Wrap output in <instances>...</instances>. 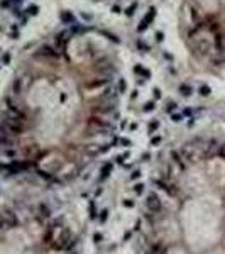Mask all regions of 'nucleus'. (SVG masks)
Returning a JSON list of instances; mask_svg holds the SVG:
<instances>
[{"instance_id": "f704fd0d", "label": "nucleus", "mask_w": 225, "mask_h": 254, "mask_svg": "<svg viewBox=\"0 0 225 254\" xmlns=\"http://www.w3.org/2000/svg\"><path fill=\"white\" fill-rule=\"evenodd\" d=\"M9 63H10V54H5L2 59V65H9Z\"/></svg>"}, {"instance_id": "2eb2a0df", "label": "nucleus", "mask_w": 225, "mask_h": 254, "mask_svg": "<svg viewBox=\"0 0 225 254\" xmlns=\"http://www.w3.org/2000/svg\"><path fill=\"white\" fill-rule=\"evenodd\" d=\"M105 83H108V78L98 80V81H95V83H88L87 87H88V88H95V87H100V85H105Z\"/></svg>"}, {"instance_id": "c85d7f7f", "label": "nucleus", "mask_w": 225, "mask_h": 254, "mask_svg": "<svg viewBox=\"0 0 225 254\" xmlns=\"http://www.w3.org/2000/svg\"><path fill=\"white\" fill-rule=\"evenodd\" d=\"M125 158H129V153H125V154H120V156H117V158H115V159H117V163H120V164H122Z\"/></svg>"}, {"instance_id": "39448f33", "label": "nucleus", "mask_w": 225, "mask_h": 254, "mask_svg": "<svg viewBox=\"0 0 225 254\" xmlns=\"http://www.w3.org/2000/svg\"><path fill=\"white\" fill-rule=\"evenodd\" d=\"M2 215H3V219H5V225H7L9 229H10V227H15L17 222H19L17 217H15V214H14L12 210H5V214H2Z\"/></svg>"}, {"instance_id": "0eeeda50", "label": "nucleus", "mask_w": 225, "mask_h": 254, "mask_svg": "<svg viewBox=\"0 0 225 254\" xmlns=\"http://www.w3.org/2000/svg\"><path fill=\"white\" fill-rule=\"evenodd\" d=\"M39 56H46V58H58L59 54L56 53V49L51 46H42L39 49Z\"/></svg>"}, {"instance_id": "c03bdc74", "label": "nucleus", "mask_w": 225, "mask_h": 254, "mask_svg": "<svg viewBox=\"0 0 225 254\" xmlns=\"http://www.w3.org/2000/svg\"><path fill=\"white\" fill-rule=\"evenodd\" d=\"M130 235H132V232H125V235H124V241H127Z\"/></svg>"}, {"instance_id": "7c9ffc66", "label": "nucleus", "mask_w": 225, "mask_h": 254, "mask_svg": "<svg viewBox=\"0 0 225 254\" xmlns=\"http://www.w3.org/2000/svg\"><path fill=\"white\" fill-rule=\"evenodd\" d=\"M3 229H7V225H5V219H3V215L0 214V230H3Z\"/></svg>"}, {"instance_id": "a18cd8bd", "label": "nucleus", "mask_w": 225, "mask_h": 254, "mask_svg": "<svg viewBox=\"0 0 225 254\" xmlns=\"http://www.w3.org/2000/svg\"><path fill=\"white\" fill-rule=\"evenodd\" d=\"M112 10H114L115 14H118V12H120V7H118V5H115V7H114V9H112Z\"/></svg>"}, {"instance_id": "ddd939ff", "label": "nucleus", "mask_w": 225, "mask_h": 254, "mask_svg": "<svg viewBox=\"0 0 225 254\" xmlns=\"http://www.w3.org/2000/svg\"><path fill=\"white\" fill-rule=\"evenodd\" d=\"M171 158H173V161H174L176 164H179L181 168H185V163L181 161V156H179V153H178V151H171Z\"/></svg>"}, {"instance_id": "a211bd4d", "label": "nucleus", "mask_w": 225, "mask_h": 254, "mask_svg": "<svg viewBox=\"0 0 225 254\" xmlns=\"http://www.w3.org/2000/svg\"><path fill=\"white\" fill-rule=\"evenodd\" d=\"M136 7H137V3H136V2H134L132 5H129V7H127V10H125V14H127L129 17H130V15H134V12H136Z\"/></svg>"}, {"instance_id": "f03ea898", "label": "nucleus", "mask_w": 225, "mask_h": 254, "mask_svg": "<svg viewBox=\"0 0 225 254\" xmlns=\"http://www.w3.org/2000/svg\"><path fill=\"white\" fill-rule=\"evenodd\" d=\"M146 208L149 212H152V214H157L161 208H163V202H161V198L157 196V193H149L146 198Z\"/></svg>"}, {"instance_id": "cd10ccee", "label": "nucleus", "mask_w": 225, "mask_h": 254, "mask_svg": "<svg viewBox=\"0 0 225 254\" xmlns=\"http://www.w3.org/2000/svg\"><path fill=\"white\" fill-rule=\"evenodd\" d=\"M173 119V122H181L183 120V114H174V115H171Z\"/></svg>"}, {"instance_id": "20e7f679", "label": "nucleus", "mask_w": 225, "mask_h": 254, "mask_svg": "<svg viewBox=\"0 0 225 254\" xmlns=\"http://www.w3.org/2000/svg\"><path fill=\"white\" fill-rule=\"evenodd\" d=\"M15 146V136L0 132V147H14Z\"/></svg>"}, {"instance_id": "ea45409f", "label": "nucleus", "mask_w": 225, "mask_h": 254, "mask_svg": "<svg viewBox=\"0 0 225 254\" xmlns=\"http://www.w3.org/2000/svg\"><path fill=\"white\" fill-rule=\"evenodd\" d=\"M149 158H151V154L149 153H144L142 154V161H149Z\"/></svg>"}, {"instance_id": "72a5a7b5", "label": "nucleus", "mask_w": 225, "mask_h": 254, "mask_svg": "<svg viewBox=\"0 0 225 254\" xmlns=\"http://www.w3.org/2000/svg\"><path fill=\"white\" fill-rule=\"evenodd\" d=\"M218 154L225 159V144H222V146H220V149H218Z\"/></svg>"}, {"instance_id": "c756f323", "label": "nucleus", "mask_w": 225, "mask_h": 254, "mask_svg": "<svg viewBox=\"0 0 225 254\" xmlns=\"http://www.w3.org/2000/svg\"><path fill=\"white\" fill-rule=\"evenodd\" d=\"M174 108H176V102H169L168 107H166V110H168V112H173Z\"/></svg>"}, {"instance_id": "b1692460", "label": "nucleus", "mask_w": 225, "mask_h": 254, "mask_svg": "<svg viewBox=\"0 0 225 254\" xmlns=\"http://www.w3.org/2000/svg\"><path fill=\"white\" fill-rule=\"evenodd\" d=\"M154 108H156V105H154L152 102H149V103H146V105H144V112H152Z\"/></svg>"}, {"instance_id": "37998d69", "label": "nucleus", "mask_w": 225, "mask_h": 254, "mask_svg": "<svg viewBox=\"0 0 225 254\" xmlns=\"http://www.w3.org/2000/svg\"><path fill=\"white\" fill-rule=\"evenodd\" d=\"M139 48H141V49H146V51H149V46H147V44H142V42H139Z\"/></svg>"}, {"instance_id": "412c9836", "label": "nucleus", "mask_w": 225, "mask_h": 254, "mask_svg": "<svg viewBox=\"0 0 225 254\" xmlns=\"http://www.w3.org/2000/svg\"><path fill=\"white\" fill-rule=\"evenodd\" d=\"M157 127H159V120H152V122L149 124V132H154Z\"/></svg>"}, {"instance_id": "473e14b6", "label": "nucleus", "mask_w": 225, "mask_h": 254, "mask_svg": "<svg viewBox=\"0 0 225 254\" xmlns=\"http://www.w3.org/2000/svg\"><path fill=\"white\" fill-rule=\"evenodd\" d=\"M139 176H141V171H139V169H136V171H134V173L130 175V180H137Z\"/></svg>"}, {"instance_id": "7ed1b4c3", "label": "nucleus", "mask_w": 225, "mask_h": 254, "mask_svg": "<svg viewBox=\"0 0 225 254\" xmlns=\"http://www.w3.org/2000/svg\"><path fill=\"white\" fill-rule=\"evenodd\" d=\"M154 15H156V9H154V7H151V9H149V12L146 14V17H144L142 20H141V24H139V27H137V31H139V32L146 31L147 27H149V24H151V22L154 20Z\"/></svg>"}, {"instance_id": "4c0bfd02", "label": "nucleus", "mask_w": 225, "mask_h": 254, "mask_svg": "<svg viewBox=\"0 0 225 254\" xmlns=\"http://www.w3.org/2000/svg\"><path fill=\"white\" fill-rule=\"evenodd\" d=\"M152 92H154V97L156 98H161V90H159V88H154Z\"/></svg>"}, {"instance_id": "c9c22d12", "label": "nucleus", "mask_w": 225, "mask_h": 254, "mask_svg": "<svg viewBox=\"0 0 225 254\" xmlns=\"http://www.w3.org/2000/svg\"><path fill=\"white\" fill-rule=\"evenodd\" d=\"M124 207H134V200H124Z\"/></svg>"}, {"instance_id": "5701e85b", "label": "nucleus", "mask_w": 225, "mask_h": 254, "mask_svg": "<svg viewBox=\"0 0 225 254\" xmlns=\"http://www.w3.org/2000/svg\"><path fill=\"white\" fill-rule=\"evenodd\" d=\"M27 12H29L30 15H36V14L39 12V7H37V5H30L29 9H27Z\"/></svg>"}, {"instance_id": "4468645a", "label": "nucleus", "mask_w": 225, "mask_h": 254, "mask_svg": "<svg viewBox=\"0 0 225 254\" xmlns=\"http://www.w3.org/2000/svg\"><path fill=\"white\" fill-rule=\"evenodd\" d=\"M88 210H90V219H97V207H95V202L93 200L90 202Z\"/></svg>"}, {"instance_id": "9b49d317", "label": "nucleus", "mask_w": 225, "mask_h": 254, "mask_svg": "<svg viewBox=\"0 0 225 254\" xmlns=\"http://www.w3.org/2000/svg\"><path fill=\"white\" fill-rule=\"evenodd\" d=\"M191 92H193V90H191V87H190V85H185V83H183V85H179V93H181L183 97H190V95H191Z\"/></svg>"}, {"instance_id": "f8f14e48", "label": "nucleus", "mask_w": 225, "mask_h": 254, "mask_svg": "<svg viewBox=\"0 0 225 254\" xmlns=\"http://www.w3.org/2000/svg\"><path fill=\"white\" fill-rule=\"evenodd\" d=\"M39 214H41V217H44V219H49V217H51V210H49V208L44 205V203H41V205H39Z\"/></svg>"}, {"instance_id": "bb28decb", "label": "nucleus", "mask_w": 225, "mask_h": 254, "mask_svg": "<svg viewBox=\"0 0 225 254\" xmlns=\"http://www.w3.org/2000/svg\"><path fill=\"white\" fill-rule=\"evenodd\" d=\"M118 92H120V93L125 92V81H124V80H118Z\"/></svg>"}, {"instance_id": "58836bf2", "label": "nucleus", "mask_w": 225, "mask_h": 254, "mask_svg": "<svg viewBox=\"0 0 225 254\" xmlns=\"http://www.w3.org/2000/svg\"><path fill=\"white\" fill-rule=\"evenodd\" d=\"M134 71H136L137 75H142V71H144V68H142V66H136V68H134Z\"/></svg>"}, {"instance_id": "49530a36", "label": "nucleus", "mask_w": 225, "mask_h": 254, "mask_svg": "<svg viewBox=\"0 0 225 254\" xmlns=\"http://www.w3.org/2000/svg\"><path fill=\"white\" fill-rule=\"evenodd\" d=\"M137 129V124H130V130H136Z\"/></svg>"}, {"instance_id": "2f4dec72", "label": "nucleus", "mask_w": 225, "mask_h": 254, "mask_svg": "<svg viewBox=\"0 0 225 254\" xmlns=\"http://www.w3.org/2000/svg\"><path fill=\"white\" fill-rule=\"evenodd\" d=\"M159 142H161V137H159V136H157V137H152V139H151V146H157Z\"/></svg>"}, {"instance_id": "79ce46f5", "label": "nucleus", "mask_w": 225, "mask_h": 254, "mask_svg": "<svg viewBox=\"0 0 225 254\" xmlns=\"http://www.w3.org/2000/svg\"><path fill=\"white\" fill-rule=\"evenodd\" d=\"M93 239H95V242H100V241H102V235H100V234H95V235H93Z\"/></svg>"}, {"instance_id": "6e6552de", "label": "nucleus", "mask_w": 225, "mask_h": 254, "mask_svg": "<svg viewBox=\"0 0 225 254\" xmlns=\"http://www.w3.org/2000/svg\"><path fill=\"white\" fill-rule=\"evenodd\" d=\"M0 153H2L3 158H7V159H10V161H14V159L17 158V151H15L14 147H2Z\"/></svg>"}, {"instance_id": "dca6fc26", "label": "nucleus", "mask_w": 225, "mask_h": 254, "mask_svg": "<svg viewBox=\"0 0 225 254\" xmlns=\"http://www.w3.org/2000/svg\"><path fill=\"white\" fill-rule=\"evenodd\" d=\"M198 92H200V95H203V97H206V95H210V87H206V85H201V87L198 88Z\"/></svg>"}, {"instance_id": "a878e982", "label": "nucleus", "mask_w": 225, "mask_h": 254, "mask_svg": "<svg viewBox=\"0 0 225 254\" xmlns=\"http://www.w3.org/2000/svg\"><path fill=\"white\" fill-rule=\"evenodd\" d=\"M118 141H120V144L124 147H127V146H132V142L129 141V139H124V137H118Z\"/></svg>"}, {"instance_id": "e433bc0d", "label": "nucleus", "mask_w": 225, "mask_h": 254, "mask_svg": "<svg viewBox=\"0 0 225 254\" xmlns=\"http://www.w3.org/2000/svg\"><path fill=\"white\" fill-rule=\"evenodd\" d=\"M163 36H164L163 32H156V41H157V42H161V41H163Z\"/></svg>"}, {"instance_id": "f3484780", "label": "nucleus", "mask_w": 225, "mask_h": 254, "mask_svg": "<svg viewBox=\"0 0 225 254\" xmlns=\"http://www.w3.org/2000/svg\"><path fill=\"white\" fill-rule=\"evenodd\" d=\"M20 87H22V80L17 78L15 81H14V92H15V93H20Z\"/></svg>"}, {"instance_id": "393cba45", "label": "nucleus", "mask_w": 225, "mask_h": 254, "mask_svg": "<svg viewBox=\"0 0 225 254\" xmlns=\"http://www.w3.org/2000/svg\"><path fill=\"white\" fill-rule=\"evenodd\" d=\"M134 192H136V193H139V195H141V193L144 192V185H142V183H137V185L134 186Z\"/></svg>"}, {"instance_id": "a19ab883", "label": "nucleus", "mask_w": 225, "mask_h": 254, "mask_svg": "<svg viewBox=\"0 0 225 254\" xmlns=\"http://www.w3.org/2000/svg\"><path fill=\"white\" fill-rule=\"evenodd\" d=\"M5 169H7V164H3V163H0V173H5Z\"/></svg>"}, {"instance_id": "1a4fd4ad", "label": "nucleus", "mask_w": 225, "mask_h": 254, "mask_svg": "<svg viewBox=\"0 0 225 254\" xmlns=\"http://www.w3.org/2000/svg\"><path fill=\"white\" fill-rule=\"evenodd\" d=\"M112 169H114V164H112L110 161L103 163V166L100 168V176H102V178H107V176L112 173Z\"/></svg>"}, {"instance_id": "aec40b11", "label": "nucleus", "mask_w": 225, "mask_h": 254, "mask_svg": "<svg viewBox=\"0 0 225 254\" xmlns=\"http://www.w3.org/2000/svg\"><path fill=\"white\" fill-rule=\"evenodd\" d=\"M107 219H108V210H107V208H103V210L100 212V222H105Z\"/></svg>"}, {"instance_id": "f257e3e1", "label": "nucleus", "mask_w": 225, "mask_h": 254, "mask_svg": "<svg viewBox=\"0 0 225 254\" xmlns=\"http://www.w3.org/2000/svg\"><path fill=\"white\" fill-rule=\"evenodd\" d=\"M75 241L76 239H73L69 229H63V232L58 235V244H56V247L58 249H69V247L75 246Z\"/></svg>"}, {"instance_id": "423d86ee", "label": "nucleus", "mask_w": 225, "mask_h": 254, "mask_svg": "<svg viewBox=\"0 0 225 254\" xmlns=\"http://www.w3.org/2000/svg\"><path fill=\"white\" fill-rule=\"evenodd\" d=\"M154 185H156L157 188H161V190H164L168 195H176V188H173V185L164 183L163 180H154Z\"/></svg>"}, {"instance_id": "9d476101", "label": "nucleus", "mask_w": 225, "mask_h": 254, "mask_svg": "<svg viewBox=\"0 0 225 254\" xmlns=\"http://www.w3.org/2000/svg\"><path fill=\"white\" fill-rule=\"evenodd\" d=\"M61 20H63V24H75V17L69 12H63L61 14Z\"/></svg>"}, {"instance_id": "4be33fe9", "label": "nucleus", "mask_w": 225, "mask_h": 254, "mask_svg": "<svg viewBox=\"0 0 225 254\" xmlns=\"http://www.w3.org/2000/svg\"><path fill=\"white\" fill-rule=\"evenodd\" d=\"M36 173H37V175H39L41 178H44V180H51V178H53L51 175H48V173H46V171H42V169H37Z\"/></svg>"}, {"instance_id": "6ab92c4d", "label": "nucleus", "mask_w": 225, "mask_h": 254, "mask_svg": "<svg viewBox=\"0 0 225 254\" xmlns=\"http://www.w3.org/2000/svg\"><path fill=\"white\" fill-rule=\"evenodd\" d=\"M149 254H164V249H163L161 246H154V247H152V251H151Z\"/></svg>"}]
</instances>
